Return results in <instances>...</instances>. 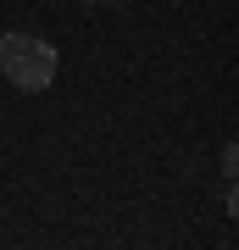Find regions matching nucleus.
<instances>
[{"label":"nucleus","instance_id":"1","mask_svg":"<svg viewBox=\"0 0 239 250\" xmlns=\"http://www.w3.org/2000/svg\"><path fill=\"white\" fill-rule=\"evenodd\" d=\"M0 72H6L17 89L28 95H39V89H50L56 83V50L44 45L39 34H0Z\"/></svg>","mask_w":239,"mask_h":250}]
</instances>
